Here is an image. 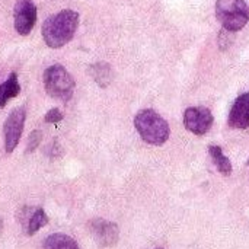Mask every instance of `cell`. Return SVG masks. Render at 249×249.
I'll use <instances>...</instances> for the list:
<instances>
[{
	"instance_id": "14",
	"label": "cell",
	"mask_w": 249,
	"mask_h": 249,
	"mask_svg": "<svg viewBox=\"0 0 249 249\" xmlns=\"http://www.w3.org/2000/svg\"><path fill=\"white\" fill-rule=\"evenodd\" d=\"M90 74L101 88H107L109 82L112 80V69L108 63H104V61L93 64L90 67Z\"/></svg>"
},
{
	"instance_id": "7",
	"label": "cell",
	"mask_w": 249,
	"mask_h": 249,
	"mask_svg": "<svg viewBox=\"0 0 249 249\" xmlns=\"http://www.w3.org/2000/svg\"><path fill=\"white\" fill-rule=\"evenodd\" d=\"M88 229L93 236L95 242L102 248H111L118 242L120 229L118 225L108 222L101 217H95L88 223Z\"/></svg>"
},
{
	"instance_id": "12",
	"label": "cell",
	"mask_w": 249,
	"mask_h": 249,
	"mask_svg": "<svg viewBox=\"0 0 249 249\" xmlns=\"http://www.w3.org/2000/svg\"><path fill=\"white\" fill-rule=\"evenodd\" d=\"M209 153H210V158H212L214 166L217 168V171L222 175L229 177L232 174V162L223 153L222 147L220 146H216V144H212V146H209Z\"/></svg>"
},
{
	"instance_id": "8",
	"label": "cell",
	"mask_w": 249,
	"mask_h": 249,
	"mask_svg": "<svg viewBox=\"0 0 249 249\" xmlns=\"http://www.w3.org/2000/svg\"><path fill=\"white\" fill-rule=\"evenodd\" d=\"M36 22V6L32 0H18L13 9V23L19 35H29Z\"/></svg>"
},
{
	"instance_id": "17",
	"label": "cell",
	"mask_w": 249,
	"mask_h": 249,
	"mask_svg": "<svg viewBox=\"0 0 249 249\" xmlns=\"http://www.w3.org/2000/svg\"><path fill=\"white\" fill-rule=\"evenodd\" d=\"M155 249H163V248H155Z\"/></svg>"
},
{
	"instance_id": "6",
	"label": "cell",
	"mask_w": 249,
	"mask_h": 249,
	"mask_svg": "<svg viewBox=\"0 0 249 249\" xmlns=\"http://www.w3.org/2000/svg\"><path fill=\"white\" fill-rule=\"evenodd\" d=\"M214 121L212 111L207 107H190L184 112V125L196 136L209 133Z\"/></svg>"
},
{
	"instance_id": "15",
	"label": "cell",
	"mask_w": 249,
	"mask_h": 249,
	"mask_svg": "<svg viewBox=\"0 0 249 249\" xmlns=\"http://www.w3.org/2000/svg\"><path fill=\"white\" fill-rule=\"evenodd\" d=\"M42 140V133L39 130H34L31 134H29V139H28V144H26V150L25 153H32L36 150V147L39 146Z\"/></svg>"
},
{
	"instance_id": "13",
	"label": "cell",
	"mask_w": 249,
	"mask_h": 249,
	"mask_svg": "<svg viewBox=\"0 0 249 249\" xmlns=\"http://www.w3.org/2000/svg\"><path fill=\"white\" fill-rule=\"evenodd\" d=\"M44 249H80L77 242L66 233H53L42 244Z\"/></svg>"
},
{
	"instance_id": "10",
	"label": "cell",
	"mask_w": 249,
	"mask_h": 249,
	"mask_svg": "<svg viewBox=\"0 0 249 249\" xmlns=\"http://www.w3.org/2000/svg\"><path fill=\"white\" fill-rule=\"evenodd\" d=\"M19 222L28 236H34L41 228L48 223V216L41 207H23L19 214Z\"/></svg>"
},
{
	"instance_id": "4",
	"label": "cell",
	"mask_w": 249,
	"mask_h": 249,
	"mask_svg": "<svg viewBox=\"0 0 249 249\" xmlns=\"http://www.w3.org/2000/svg\"><path fill=\"white\" fill-rule=\"evenodd\" d=\"M216 18L228 32H238L249 22V6L245 0H217Z\"/></svg>"
},
{
	"instance_id": "1",
	"label": "cell",
	"mask_w": 249,
	"mask_h": 249,
	"mask_svg": "<svg viewBox=\"0 0 249 249\" xmlns=\"http://www.w3.org/2000/svg\"><path fill=\"white\" fill-rule=\"evenodd\" d=\"M79 26V13L71 9L60 10L42 23V38L47 47L61 48L71 41Z\"/></svg>"
},
{
	"instance_id": "11",
	"label": "cell",
	"mask_w": 249,
	"mask_h": 249,
	"mask_svg": "<svg viewBox=\"0 0 249 249\" xmlns=\"http://www.w3.org/2000/svg\"><path fill=\"white\" fill-rule=\"evenodd\" d=\"M20 93V85L18 82V74L10 73L7 79L0 85V108H3L12 98Z\"/></svg>"
},
{
	"instance_id": "2",
	"label": "cell",
	"mask_w": 249,
	"mask_h": 249,
	"mask_svg": "<svg viewBox=\"0 0 249 249\" xmlns=\"http://www.w3.org/2000/svg\"><path fill=\"white\" fill-rule=\"evenodd\" d=\"M134 127L140 137L152 146H162L168 142L171 128L168 121L153 109H142L134 117Z\"/></svg>"
},
{
	"instance_id": "5",
	"label": "cell",
	"mask_w": 249,
	"mask_h": 249,
	"mask_svg": "<svg viewBox=\"0 0 249 249\" xmlns=\"http://www.w3.org/2000/svg\"><path fill=\"white\" fill-rule=\"evenodd\" d=\"M25 120H26V111L23 107L15 108L6 118L4 125H3L6 153H12L16 149V146L19 144V140H20L22 131H23V125H25Z\"/></svg>"
},
{
	"instance_id": "16",
	"label": "cell",
	"mask_w": 249,
	"mask_h": 249,
	"mask_svg": "<svg viewBox=\"0 0 249 249\" xmlns=\"http://www.w3.org/2000/svg\"><path fill=\"white\" fill-rule=\"evenodd\" d=\"M63 120V114L58 108H53L45 114V123L48 124H57Z\"/></svg>"
},
{
	"instance_id": "3",
	"label": "cell",
	"mask_w": 249,
	"mask_h": 249,
	"mask_svg": "<svg viewBox=\"0 0 249 249\" xmlns=\"http://www.w3.org/2000/svg\"><path fill=\"white\" fill-rule=\"evenodd\" d=\"M42 80H44V89L51 98L63 102L71 99L74 93L76 82L73 76L66 70V67L60 64L50 66L48 69H45Z\"/></svg>"
},
{
	"instance_id": "9",
	"label": "cell",
	"mask_w": 249,
	"mask_h": 249,
	"mask_svg": "<svg viewBox=\"0 0 249 249\" xmlns=\"http://www.w3.org/2000/svg\"><path fill=\"white\" fill-rule=\"evenodd\" d=\"M228 124L235 130H247L249 128V92L241 93L229 112Z\"/></svg>"
}]
</instances>
